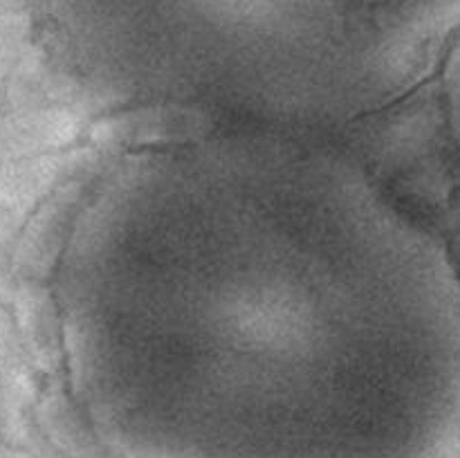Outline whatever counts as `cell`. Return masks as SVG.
Returning a JSON list of instances; mask_svg holds the SVG:
<instances>
[{
    "instance_id": "cell-1",
    "label": "cell",
    "mask_w": 460,
    "mask_h": 458,
    "mask_svg": "<svg viewBox=\"0 0 460 458\" xmlns=\"http://www.w3.org/2000/svg\"><path fill=\"white\" fill-rule=\"evenodd\" d=\"M94 39H358L420 52L460 31V0H54Z\"/></svg>"
},
{
    "instance_id": "cell-2",
    "label": "cell",
    "mask_w": 460,
    "mask_h": 458,
    "mask_svg": "<svg viewBox=\"0 0 460 458\" xmlns=\"http://www.w3.org/2000/svg\"><path fill=\"white\" fill-rule=\"evenodd\" d=\"M454 238H456V247H454V263L460 274V178H458V189L456 198H454Z\"/></svg>"
}]
</instances>
